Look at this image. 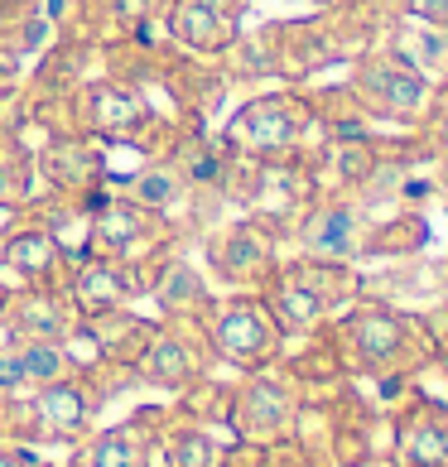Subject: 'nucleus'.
Segmentation results:
<instances>
[{"instance_id":"obj_1","label":"nucleus","mask_w":448,"mask_h":467,"mask_svg":"<svg viewBox=\"0 0 448 467\" xmlns=\"http://www.w3.org/2000/svg\"><path fill=\"white\" fill-rule=\"evenodd\" d=\"M318 126L314 101L299 92H266L251 97L241 111H232L222 145L236 164H261V160H295V150Z\"/></svg>"},{"instance_id":"obj_2","label":"nucleus","mask_w":448,"mask_h":467,"mask_svg":"<svg viewBox=\"0 0 448 467\" xmlns=\"http://www.w3.org/2000/svg\"><path fill=\"white\" fill-rule=\"evenodd\" d=\"M203 318V333H208V348L213 357L232 361V367L241 371H266L275 357H280V323H275L270 304L261 299V294H232V299L222 304H203L198 308Z\"/></svg>"},{"instance_id":"obj_3","label":"nucleus","mask_w":448,"mask_h":467,"mask_svg":"<svg viewBox=\"0 0 448 467\" xmlns=\"http://www.w3.org/2000/svg\"><path fill=\"white\" fill-rule=\"evenodd\" d=\"M208 333H203L198 314H164V323H154V333L145 342V352L135 357V380L160 390H188L208 367Z\"/></svg>"},{"instance_id":"obj_4","label":"nucleus","mask_w":448,"mask_h":467,"mask_svg":"<svg viewBox=\"0 0 448 467\" xmlns=\"http://www.w3.org/2000/svg\"><path fill=\"white\" fill-rule=\"evenodd\" d=\"M63 116L73 120L68 130L78 135H97V140H141L154 126L141 92L120 78H92L78 82L73 92L63 97Z\"/></svg>"},{"instance_id":"obj_5","label":"nucleus","mask_w":448,"mask_h":467,"mask_svg":"<svg viewBox=\"0 0 448 467\" xmlns=\"http://www.w3.org/2000/svg\"><path fill=\"white\" fill-rule=\"evenodd\" d=\"M174 246V227L164 222V213L130 202V198H97L92 207V251L111 255V261L150 265L169 255Z\"/></svg>"},{"instance_id":"obj_6","label":"nucleus","mask_w":448,"mask_h":467,"mask_svg":"<svg viewBox=\"0 0 448 467\" xmlns=\"http://www.w3.org/2000/svg\"><path fill=\"white\" fill-rule=\"evenodd\" d=\"M348 92L357 97V107L367 111V120H381V116H401V120H415L424 116L429 107V78L415 73L401 54H381V48H371V54H361L357 67H352V82Z\"/></svg>"},{"instance_id":"obj_7","label":"nucleus","mask_w":448,"mask_h":467,"mask_svg":"<svg viewBox=\"0 0 448 467\" xmlns=\"http://www.w3.org/2000/svg\"><path fill=\"white\" fill-rule=\"evenodd\" d=\"M338 342H342L338 352L342 357L352 352V361L367 371H401V367H410V352H415L410 323L401 314H391V308H376V304L352 308L338 323Z\"/></svg>"},{"instance_id":"obj_8","label":"nucleus","mask_w":448,"mask_h":467,"mask_svg":"<svg viewBox=\"0 0 448 467\" xmlns=\"http://www.w3.org/2000/svg\"><path fill=\"white\" fill-rule=\"evenodd\" d=\"M295 386L285 376H270V371H251V380L241 390H232V424L241 443H255V448H270V443H285L289 429H295Z\"/></svg>"},{"instance_id":"obj_9","label":"nucleus","mask_w":448,"mask_h":467,"mask_svg":"<svg viewBox=\"0 0 448 467\" xmlns=\"http://www.w3.org/2000/svg\"><path fill=\"white\" fill-rule=\"evenodd\" d=\"M246 15V0H169L164 25L179 54L193 58H222L236 44V25Z\"/></svg>"},{"instance_id":"obj_10","label":"nucleus","mask_w":448,"mask_h":467,"mask_svg":"<svg viewBox=\"0 0 448 467\" xmlns=\"http://www.w3.org/2000/svg\"><path fill=\"white\" fill-rule=\"evenodd\" d=\"M208 265L217 280H227L232 289H266L275 275V236L261 222H236L208 236Z\"/></svg>"},{"instance_id":"obj_11","label":"nucleus","mask_w":448,"mask_h":467,"mask_svg":"<svg viewBox=\"0 0 448 467\" xmlns=\"http://www.w3.org/2000/svg\"><path fill=\"white\" fill-rule=\"evenodd\" d=\"M29 400L39 410V424H44L48 443H78V439H88V429H92L101 390L92 386L88 371H73V376L54 380V386L29 390Z\"/></svg>"},{"instance_id":"obj_12","label":"nucleus","mask_w":448,"mask_h":467,"mask_svg":"<svg viewBox=\"0 0 448 467\" xmlns=\"http://www.w3.org/2000/svg\"><path fill=\"white\" fill-rule=\"evenodd\" d=\"M299 246L308 261L348 265L352 255H361V202H348V193L314 202L299 222Z\"/></svg>"},{"instance_id":"obj_13","label":"nucleus","mask_w":448,"mask_h":467,"mask_svg":"<svg viewBox=\"0 0 448 467\" xmlns=\"http://www.w3.org/2000/svg\"><path fill=\"white\" fill-rule=\"evenodd\" d=\"M34 169H39V179L54 188V193H73V198L97 193V183L107 179L101 150L88 140V135H78V130H58L54 140L34 154Z\"/></svg>"},{"instance_id":"obj_14","label":"nucleus","mask_w":448,"mask_h":467,"mask_svg":"<svg viewBox=\"0 0 448 467\" xmlns=\"http://www.w3.org/2000/svg\"><path fill=\"white\" fill-rule=\"evenodd\" d=\"M0 265L15 270L25 285H39V289H63L68 280V255L58 251V241L48 236L39 222H25L15 227L10 236H0Z\"/></svg>"},{"instance_id":"obj_15","label":"nucleus","mask_w":448,"mask_h":467,"mask_svg":"<svg viewBox=\"0 0 448 467\" xmlns=\"http://www.w3.org/2000/svg\"><path fill=\"white\" fill-rule=\"evenodd\" d=\"M401 467H448V405L415 400L395 424Z\"/></svg>"},{"instance_id":"obj_16","label":"nucleus","mask_w":448,"mask_h":467,"mask_svg":"<svg viewBox=\"0 0 448 467\" xmlns=\"http://www.w3.org/2000/svg\"><path fill=\"white\" fill-rule=\"evenodd\" d=\"M0 318L10 323V333L20 342H34V337H54L58 342L68 327L78 323V314L63 299V289H39V285H25L20 294H5Z\"/></svg>"},{"instance_id":"obj_17","label":"nucleus","mask_w":448,"mask_h":467,"mask_svg":"<svg viewBox=\"0 0 448 467\" xmlns=\"http://www.w3.org/2000/svg\"><path fill=\"white\" fill-rule=\"evenodd\" d=\"M145 424H150V410L135 414L130 424H116V429H101L82 443V453L73 458V467H150V448H145Z\"/></svg>"},{"instance_id":"obj_18","label":"nucleus","mask_w":448,"mask_h":467,"mask_svg":"<svg viewBox=\"0 0 448 467\" xmlns=\"http://www.w3.org/2000/svg\"><path fill=\"white\" fill-rule=\"evenodd\" d=\"M92 327L101 357L107 367H135V357L145 352V342L154 333V323L141 318V314H126V308H111V314H97V318H82Z\"/></svg>"},{"instance_id":"obj_19","label":"nucleus","mask_w":448,"mask_h":467,"mask_svg":"<svg viewBox=\"0 0 448 467\" xmlns=\"http://www.w3.org/2000/svg\"><path fill=\"white\" fill-rule=\"evenodd\" d=\"M150 294L164 314H193V308L208 304V285L203 275L188 265V261H174V255H160L150 270Z\"/></svg>"},{"instance_id":"obj_20","label":"nucleus","mask_w":448,"mask_h":467,"mask_svg":"<svg viewBox=\"0 0 448 467\" xmlns=\"http://www.w3.org/2000/svg\"><path fill=\"white\" fill-rule=\"evenodd\" d=\"M126 198L141 202V207H150V213H164V217H169L183 198H193V183H188L169 160H150V164H141V169L126 179Z\"/></svg>"},{"instance_id":"obj_21","label":"nucleus","mask_w":448,"mask_h":467,"mask_svg":"<svg viewBox=\"0 0 448 467\" xmlns=\"http://www.w3.org/2000/svg\"><path fill=\"white\" fill-rule=\"evenodd\" d=\"M160 458L164 467H222V448L198 420L160 429Z\"/></svg>"},{"instance_id":"obj_22","label":"nucleus","mask_w":448,"mask_h":467,"mask_svg":"<svg viewBox=\"0 0 448 467\" xmlns=\"http://www.w3.org/2000/svg\"><path fill=\"white\" fill-rule=\"evenodd\" d=\"M34 154H25L10 135H0V207H25L34 198Z\"/></svg>"},{"instance_id":"obj_23","label":"nucleus","mask_w":448,"mask_h":467,"mask_svg":"<svg viewBox=\"0 0 448 467\" xmlns=\"http://www.w3.org/2000/svg\"><path fill=\"white\" fill-rule=\"evenodd\" d=\"M20 367H25V386L39 390V386H54V380L73 376V361H68L63 342L54 337H34V342H20Z\"/></svg>"},{"instance_id":"obj_24","label":"nucleus","mask_w":448,"mask_h":467,"mask_svg":"<svg viewBox=\"0 0 448 467\" xmlns=\"http://www.w3.org/2000/svg\"><path fill=\"white\" fill-rule=\"evenodd\" d=\"M424 241H429L424 217H391L386 227L361 236V255H415Z\"/></svg>"},{"instance_id":"obj_25","label":"nucleus","mask_w":448,"mask_h":467,"mask_svg":"<svg viewBox=\"0 0 448 467\" xmlns=\"http://www.w3.org/2000/svg\"><path fill=\"white\" fill-rule=\"evenodd\" d=\"M10 395H29L25 367H20V348H5V352H0V400H10Z\"/></svg>"},{"instance_id":"obj_26","label":"nucleus","mask_w":448,"mask_h":467,"mask_svg":"<svg viewBox=\"0 0 448 467\" xmlns=\"http://www.w3.org/2000/svg\"><path fill=\"white\" fill-rule=\"evenodd\" d=\"M401 10L420 25H439L448 29V0H401Z\"/></svg>"},{"instance_id":"obj_27","label":"nucleus","mask_w":448,"mask_h":467,"mask_svg":"<svg viewBox=\"0 0 448 467\" xmlns=\"http://www.w3.org/2000/svg\"><path fill=\"white\" fill-rule=\"evenodd\" d=\"M20 78H25V54L10 44H0V92H15Z\"/></svg>"},{"instance_id":"obj_28","label":"nucleus","mask_w":448,"mask_h":467,"mask_svg":"<svg viewBox=\"0 0 448 467\" xmlns=\"http://www.w3.org/2000/svg\"><path fill=\"white\" fill-rule=\"evenodd\" d=\"M222 467H266V448H255V443H241L232 458H222Z\"/></svg>"},{"instance_id":"obj_29","label":"nucleus","mask_w":448,"mask_h":467,"mask_svg":"<svg viewBox=\"0 0 448 467\" xmlns=\"http://www.w3.org/2000/svg\"><path fill=\"white\" fill-rule=\"evenodd\" d=\"M0 467H34V458L20 453L15 443H0Z\"/></svg>"},{"instance_id":"obj_30","label":"nucleus","mask_w":448,"mask_h":467,"mask_svg":"<svg viewBox=\"0 0 448 467\" xmlns=\"http://www.w3.org/2000/svg\"><path fill=\"white\" fill-rule=\"evenodd\" d=\"M439 188H443V198H448V154H443V164H439Z\"/></svg>"},{"instance_id":"obj_31","label":"nucleus","mask_w":448,"mask_h":467,"mask_svg":"<svg viewBox=\"0 0 448 467\" xmlns=\"http://www.w3.org/2000/svg\"><path fill=\"white\" fill-rule=\"evenodd\" d=\"M318 5H342V0H318Z\"/></svg>"},{"instance_id":"obj_32","label":"nucleus","mask_w":448,"mask_h":467,"mask_svg":"<svg viewBox=\"0 0 448 467\" xmlns=\"http://www.w3.org/2000/svg\"><path fill=\"white\" fill-rule=\"evenodd\" d=\"M34 467H44V462H34Z\"/></svg>"}]
</instances>
